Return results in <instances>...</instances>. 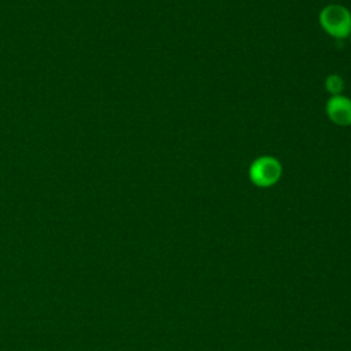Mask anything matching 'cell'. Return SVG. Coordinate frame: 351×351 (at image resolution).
I'll list each match as a JSON object with an SVG mask.
<instances>
[{
  "mask_svg": "<svg viewBox=\"0 0 351 351\" xmlns=\"http://www.w3.org/2000/svg\"><path fill=\"white\" fill-rule=\"evenodd\" d=\"M282 166L273 156H259L250 166V178L261 188L274 185L280 180Z\"/></svg>",
  "mask_w": 351,
  "mask_h": 351,
  "instance_id": "2",
  "label": "cell"
},
{
  "mask_svg": "<svg viewBox=\"0 0 351 351\" xmlns=\"http://www.w3.org/2000/svg\"><path fill=\"white\" fill-rule=\"evenodd\" d=\"M325 88L332 96H337L344 89V81L339 74H329L325 80Z\"/></svg>",
  "mask_w": 351,
  "mask_h": 351,
  "instance_id": "4",
  "label": "cell"
},
{
  "mask_svg": "<svg viewBox=\"0 0 351 351\" xmlns=\"http://www.w3.org/2000/svg\"><path fill=\"white\" fill-rule=\"evenodd\" d=\"M319 25L333 38L343 40L351 34V12L340 4H329L319 12Z\"/></svg>",
  "mask_w": 351,
  "mask_h": 351,
  "instance_id": "1",
  "label": "cell"
},
{
  "mask_svg": "<svg viewBox=\"0 0 351 351\" xmlns=\"http://www.w3.org/2000/svg\"><path fill=\"white\" fill-rule=\"evenodd\" d=\"M329 119L339 126L351 125V99L337 95L332 96L325 106Z\"/></svg>",
  "mask_w": 351,
  "mask_h": 351,
  "instance_id": "3",
  "label": "cell"
},
{
  "mask_svg": "<svg viewBox=\"0 0 351 351\" xmlns=\"http://www.w3.org/2000/svg\"><path fill=\"white\" fill-rule=\"evenodd\" d=\"M350 36H351V34H350Z\"/></svg>",
  "mask_w": 351,
  "mask_h": 351,
  "instance_id": "5",
  "label": "cell"
}]
</instances>
